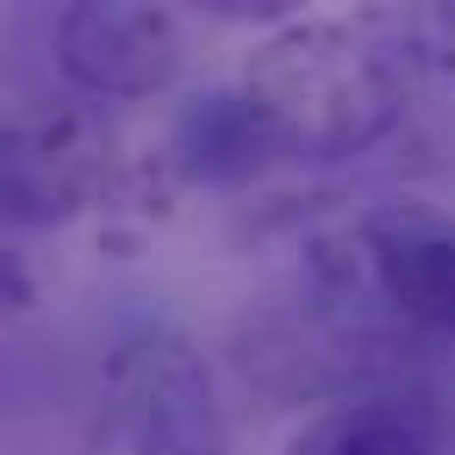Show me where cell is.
Masks as SVG:
<instances>
[{
    "instance_id": "obj_1",
    "label": "cell",
    "mask_w": 455,
    "mask_h": 455,
    "mask_svg": "<svg viewBox=\"0 0 455 455\" xmlns=\"http://www.w3.org/2000/svg\"><path fill=\"white\" fill-rule=\"evenodd\" d=\"M405 82L411 69L362 13L287 20L243 69V94L268 119L287 163H343L374 150L405 113Z\"/></svg>"
},
{
    "instance_id": "obj_2",
    "label": "cell",
    "mask_w": 455,
    "mask_h": 455,
    "mask_svg": "<svg viewBox=\"0 0 455 455\" xmlns=\"http://www.w3.org/2000/svg\"><path fill=\"white\" fill-rule=\"evenodd\" d=\"M82 455H231L200 349L175 331L125 337L100 368Z\"/></svg>"
},
{
    "instance_id": "obj_3",
    "label": "cell",
    "mask_w": 455,
    "mask_h": 455,
    "mask_svg": "<svg viewBox=\"0 0 455 455\" xmlns=\"http://www.w3.org/2000/svg\"><path fill=\"white\" fill-rule=\"evenodd\" d=\"M119 150L82 100H20L0 138V188L13 225H63L113 194Z\"/></svg>"
},
{
    "instance_id": "obj_4",
    "label": "cell",
    "mask_w": 455,
    "mask_h": 455,
    "mask_svg": "<svg viewBox=\"0 0 455 455\" xmlns=\"http://www.w3.org/2000/svg\"><path fill=\"white\" fill-rule=\"evenodd\" d=\"M181 26L163 7L82 0L57 20V63L94 100H150L181 76Z\"/></svg>"
},
{
    "instance_id": "obj_5",
    "label": "cell",
    "mask_w": 455,
    "mask_h": 455,
    "mask_svg": "<svg viewBox=\"0 0 455 455\" xmlns=\"http://www.w3.org/2000/svg\"><path fill=\"white\" fill-rule=\"evenodd\" d=\"M362 262L380 299L424 331L455 337V219L424 200H387L362 219Z\"/></svg>"
},
{
    "instance_id": "obj_6",
    "label": "cell",
    "mask_w": 455,
    "mask_h": 455,
    "mask_svg": "<svg viewBox=\"0 0 455 455\" xmlns=\"http://www.w3.org/2000/svg\"><path fill=\"white\" fill-rule=\"evenodd\" d=\"M287 455H443V418L405 387H355L312 411Z\"/></svg>"
},
{
    "instance_id": "obj_7",
    "label": "cell",
    "mask_w": 455,
    "mask_h": 455,
    "mask_svg": "<svg viewBox=\"0 0 455 455\" xmlns=\"http://www.w3.org/2000/svg\"><path fill=\"white\" fill-rule=\"evenodd\" d=\"M281 156L268 119L243 88H212L175 119V169L200 188H243Z\"/></svg>"
},
{
    "instance_id": "obj_8",
    "label": "cell",
    "mask_w": 455,
    "mask_h": 455,
    "mask_svg": "<svg viewBox=\"0 0 455 455\" xmlns=\"http://www.w3.org/2000/svg\"><path fill=\"white\" fill-rule=\"evenodd\" d=\"M380 44L418 76V69H455V13L449 7H380L362 13Z\"/></svg>"
},
{
    "instance_id": "obj_9",
    "label": "cell",
    "mask_w": 455,
    "mask_h": 455,
    "mask_svg": "<svg viewBox=\"0 0 455 455\" xmlns=\"http://www.w3.org/2000/svg\"><path fill=\"white\" fill-rule=\"evenodd\" d=\"M0 287H7V306H13V312L32 306V281H26V262H20V256L0 262Z\"/></svg>"
}]
</instances>
